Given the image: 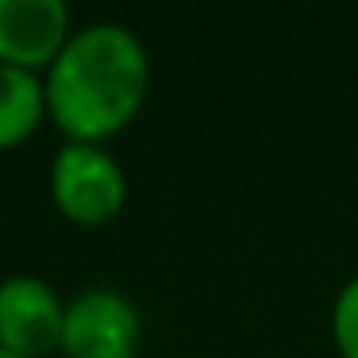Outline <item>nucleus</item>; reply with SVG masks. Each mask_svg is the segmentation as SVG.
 Here are the masks:
<instances>
[{
  "mask_svg": "<svg viewBox=\"0 0 358 358\" xmlns=\"http://www.w3.org/2000/svg\"><path fill=\"white\" fill-rule=\"evenodd\" d=\"M143 316L120 289L93 285L66 301L62 355L66 358H139Z\"/></svg>",
  "mask_w": 358,
  "mask_h": 358,
  "instance_id": "nucleus-3",
  "label": "nucleus"
},
{
  "mask_svg": "<svg viewBox=\"0 0 358 358\" xmlns=\"http://www.w3.org/2000/svg\"><path fill=\"white\" fill-rule=\"evenodd\" d=\"M50 201L70 224L101 227L127 201V173L101 143H66L50 162Z\"/></svg>",
  "mask_w": 358,
  "mask_h": 358,
  "instance_id": "nucleus-2",
  "label": "nucleus"
},
{
  "mask_svg": "<svg viewBox=\"0 0 358 358\" xmlns=\"http://www.w3.org/2000/svg\"><path fill=\"white\" fill-rule=\"evenodd\" d=\"M331 339L339 358H358V273L335 293L331 304Z\"/></svg>",
  "mask_w": 358,
  "mask_h": 358,
  "instance_id": "nucleus-7",
  "label": "nucleus"
},
{
  "mask_svg": "<svg viewBox=\"0 0 358 358\" xmlns=\"http://www.w3.org/2000/svg\"><path fill=\"white\" fill-rule=\"evenodd\" d=\"M47 116V85L43 73L0 62V150L31 139Z\"/></svg>",
  "mask_w": 358,
  "mask_h": 358,
  "instance_id": "nucleus-6",
  "label": "nucleus"
},
{
  "mask_svg": "<svg viewBox=\"0 0 358 358\" xmlns=\"http://www.w3.org/2000/svg\"><path fill=\"white\" fill-rule=\"evenodd\" d=\"M47 116L70 143H104L120 135L150 93V55L124 24L96 20L66 39L50 70Z\"/></svg>",
  "mask_w": 358,
  "mask_h": 358,
  "instance_id": "nucleus-1",
  "label": "nucleus"
},
{
  "mask_svg": "<svg viewBox=\"0 0 358 358\" xmlns=\"http://www.w3.org/2000/svg\"><path fill=\"white\" fill-rule=\"evenodd\" d=\"M73 35L66 0H0V62L20 70H50Z\"/></svg>",
  "mask_w": 358,
  "mask_h": 358,
  "instance_id": "nucleus-5",
  "label": "nucleus"
},
{
  "mask_svg": "<svg viewBox=\"0 0 358 358\" xmlns=\"http://www.w3.org/2000/svg\"><path fill=\"white\" fill-rule=\"evenodd\" d=\"M0 358H27V355H20V350H12V347H0Z\"/></svg>",
  "mask_w": 358,
  "mask_h": 358,
  "instance_id": "nucleus-8",
  "label": "nucleus"
},
{
  "mask_svg": "<svg viewBox=\"0 0 358 358\" xmlns=\"http://www.w3.org/2000/svg\"><path fill=\"white\" fill-rule=\"evenodd\" d=\"M66 301L47 278L12 273L0 281V347H12L27 358L62 350Z\"/></svg>",
  "mask_w": 358,
  "mask_h": 358,
  "instance_id": "nucleus-4",
  "label": "nucleus"
}]
</instances>
